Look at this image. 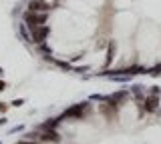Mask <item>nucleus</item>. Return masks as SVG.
<instances>
[{
  "mask_svg": "<svg viewBox=\"0 0 161 144\" xmlns=\"http://www.w3.org/2000/svg\"><path fill=\"white\" fill-rule=\"evenodd\" d=\"M46 20H49V12H32V10H26L24 14H22V22L26 24L28 30L46 24Z\"/></svg>",
  "mask_w": 161,
  "mask_h": 144,
  "instance_id": "nucleus-1",
  "label": "nucleus"
},
{
  "mask_svg": "<svg viewBox=\"0 0 161 144\" xmlns=\"http://www.w3.org/2000/svg\"><path fill=\"white\" fill-rule=\"evenodd\" d=\"M50 36V26H46V24H42V26H36V28L30 30V42L34 44H42L46 42Z\"/></svg>",
  "mask_w": 161,
  "mask_h": 144,
  "instance_id": "nucleus-2",
  "label": "nucleus"
},
{
  "mask_svg": "<svg viewBox=\"0 0 161 144\" xmlns=\"http://www.w3.org/2000/svg\"><path fill=\"white\" fill-rule=\"evenodd\" d=\"M89 102H81V104H75V106H71V108H68V110H64L63 112V116H60V118H75V120H81L85 116V110H89Z\"/></svg>",
  "mask_w": 161,
  "mask_h": 144,
  "instance_id": "nucleus-3",
  "label": "nucleus"
},
{
  "mask_svg": "<svg viewBox=\"0 0 161 144\" xmlns=\"http://www.w3.org/2000/svg\"><path fill=\"white\" fill-rule=\"evenodd\" d=\"M159 108V94H149L143 98V104H139V110L145 112H155Z\"/></svg>",
  "mask_w": 161,
  "mask_h": 144,
  "instance_id": "nucleus-4",
  "label": "nucleus"
},
{
  "mask_svg": "<svg viewBox=\"0 0 161 144\" xmlns=\"http://www.w3.org/2000/svg\"><path fill=\"white\" fill-rule=\"evenodd\" d=\"M38 138L42 140V142H54V144H59L60 142V136H59V132L54 128H46V130H42L38 134Z\"/></svg>",
  "mask_w": 161,
  "mask_h": 144,
  "instance_id": "nucleus-5",
  "label": "nucleus"
},
{
  "mask_svg": "<svg viewBox=\"0 0 161 144\" xmlns=\"http://www.w3.org/2000/svg\"><path fill=\"white\" fill-rule=\"evenodd\" d=\"M28 10H32V12H50V4L46 0H30Z\"/></svg>",
  "mask_w": 161,
  "mask_h": 144,
  "instance_id": "nucleus-6",
  "label": "nucleus"
},
{
  "mask_svg": "<svg viewBox=\"0 0 161 144\" xmlns=\"http://www.w3.org/2000/svg\"><path fill=\"white\" fill-rule=\"evenodd\" d=\"M36 50H38V54H42V58H46V60H50V58H53V50H50V46L46 42L36 44Z\"/></svg>",
  "mask_w": 161,
  "mask_h": 144,
  "instance_id": "nucleus-7",
  "label": "nucleus"
},
{
  "mask_svg": "<svg viewBox=\"0 0 161 144\" xmlns=\"http://www.w3.org/2000/svg\"><path fill=\"white\" fill-rule=\"evenodd\" d=\"M125 96H127V92L123 90V92H117V94H111V96H107V102L109 104H121V100L123 98H125Z\"/></svg>",
  "mask_w": 161,
  "mask_h": 144,
  "instance_id": "nucleus-8",
  "label": "nucleus"
},
{
  "mask_svg": "<svg viewBox=\"0 0 161 144\" xmlns=\"http://www.w3.org/2000/svg\"><path fill=\"white\" fill-rule=\"evenodd\" d=\"M107 46H109V52H107V66H109V64H111V60L115 58V50H117V44H115V42H109Z\"/></svg>",
  "mask_w": 161,
  "mask_h": 144,
  "instance_id": "nucleus-9",
  "label": "nucleus"
},
{
  "mask_svg": "<svg viewBox=\"0 0 161 144\" xmlns=\"http://www.w3.org/2000/svg\"><path fill=\"white\" fill-rule=\"evenodd\" d=\"M50 60H53L54 64H57V66H60V68H64V70H73V66H71V62H67V60H59V58H50Z\"/></svg>",
  "mask_w": 161,
  "mask_h": 144,
  "instance_id": "nucleus-10",
  "label": "nucleus"
},
{
  "mask_svg": "<svg viewBox=\"0 0 161 144\" xmlns=\"http://www.w3.org/2000/svg\"><path fill=\"white\" fill-rule=\"evenodd\" d=\"M18 32H20V36H22V40H24V42H30V36H28V32H26V24L24 22L18 24Z\"/></svg>",
  "mask_w": 161,
  "mask_h": 144,
  "instance_id": "nucleus-11",
  "label": "nucleus"
},
{
  "mask_svg": "<svg viewBox=\"0 0 161 144\" xmlns=\"http://www.w3.org/2000/svg\"><path fill=\"white\" fill-rule=\"evenodd\" d=\"M131 92L137 96V98H139V100H143V98H145V96H143V86H139V84H133V86H131Z\"/></svg>",
  "mask_w": 161,
  "mask_h": 144,
  "instance_id": "nucleus-12",
  "label": "nucleus"
},
{
  "mask_svg": "<svg viewBox=\"0 0 161 144\" xmlns=\"http://www.w3.org/2000/svg\"><path fill=\"white\" fill-rule=\"evenodd\" d=\"M147 74H151V76H161V62L153 68H147Z\"/></svg>",
  "mask_w": 161,
  "mask_h": 144,
  "instance_id": "nucleus-13",
  "label": "nucleus"
},
{
  "mask_svg": "<svg viewBox=\"0 0 161 144\" xmlns=\"http://www.w3.org/2000/svg\"><path fill=\"white\" fill-rule=\"evenodd\" d=\"M24 138H28V140H36V138H38V132H26Z\"/></svg>",
  "mask_w": 161,
  "mask_h": 144,
  "instance_id": "nucleus-14",
  "label": "nucleus"
},
{
  "mask_svg": "<svg viewBox=\"0 0 161 144\" xmlns=\"http://www.w3.org/2000/svg\"><path fill=\"white\" fill-rule=\"evenodd\" d=\"M87 70H91V66H77V68H73V72H87Z\"/></svg>",
  "mask_w": 161,
  "mask_h": 144,
  "instance_id": "nucleus-15",
  "label": "nucleus"
},
{
  "mask_svg": "<svg viewBox=\"0 0 161 144\" xmlns=\"http://www.w3.org/2000/svg\"><path fill=\"white\" fill-rule=\"evenodd\" d=\"M91 100H97V102H103V100H107V96H101V94H93V96H91Z\"/></svg>",
  "mask_w": 161,
  "mask_h": 144,
  "instance_id": "nucleus-16",
  "label": "nucleus"
},
{
  "mask_svg": "<svg viewBox=\"0 0 161 144\" xmlns=\"http://www.w3.org/2000/svg\"><path fill=\"white\" fill-rule=\"evenodd\" d=\"M24 130V126H14V128H10L8 130V134H14V132H22Z\"/></svg>",
  "mask_w": 161,
  "mask_h": 144,
  "instance_id": "nucleus-17",
  "label": "nucleus"
},
{
  "mask_svg": "<svg viewBox=\"0 0 161 144\" xmlns=\"http://www.w3.org/2000/svg\"><path fill=\"white\" fill-rule=\"evenodd\" d=\"M24 104V98H16V100H12V106H22Z\"/></svg>",
  "mask_w": 161,
  "mask_h": 144,
  "instance_id": "nucleus-18",
  "label": "nucleus"
},
{
  "mask_svg": "<svg viewBox=\"0 0 161 144\" xmlns=\"http://www.w3.org/2000/svg\"><path fill=\"white\" fill-rule=\"evenodd\" d=\"M16 144H36L34 140H28V138H22V140H18Z\"/></svg>",
  "mask_w": 161,
  "mask_h": 144,
  "instance_id": "nucleus-19",
  "label": "nucleus"
},
{
  "mask_svg": "<svg viewBox=\"0 0 161 144\" xmlns=\"http://www.w3.org/2000/svg\"><path fill=\"white\" fill-rule=\"evenodd\" d=\"M159 86H151V90H149V94H159Z\"/></svg>",
  "mask_w": 161,
  "mask_h": 144,
  "instance_id": "nucleus-20",
  "label": "nucleus"
},
{
  "mask_svg": "<svg viewBox=\"0 0 161 144\" xmlns=\"http://www.w3.org/2000/svg\"><path fill=\"white\" fill-rule=\"evenodd\" d=\"M4 88H6V82H4V80H0V90H4Z\"/></svg>",
  "mask_w": 161,
  "mask_h": 144,
  "instance_id": "nucleus-21",
  "label": "nucleus"
},
{
  "mask_svg": "<svg viewBox=\"0 0 161 144\" xmlns=\"http://www.w3.org/2000/svg\"><path fill=\"white\" fill-rule=\"evenodd\" d=\"M6 122H8V120H6V118H0V126H4Z\"/></svg>",
  "mask_w": 161,
  "mask_h": 144,
  "instance_id": "nucleus-22",
  "label": "nucleus"
},
{
  "mask_svg": "<svg viewBox=\"0 0 161 144\" xmlns=\"http://www.w3.org/2000/svg\"><path fill=\"white\" fill-rule=\"evenodd\" d=\"M4 110H6V106H4V104H0V112H4Z\"/></svg>",
  "mask_w": 161,
  "mask_h": 144,
  "instance_id": "nucleus-23",
  "label": "nucleus"
},
{
  "mask_svg": "<svg viewBox=\"0 0 161 144\" xmlns=\"http://www.w3.org/2000/svg\"><path fill=\"white\" fill-rule=\"evenodd\" d=\"M2 74H4V70H2V66H0V76H2Z\"/></svg>",
  "mask_w": 161,
  "mask_h": 144,
  "instance_id": "nucleus-24",
  "label": "nucleus"
},
{
  "mask_svg": "<svg viewBox=\"0 0 161 144\" xmlns=\"http://www.w3.org/2000/svg\"><path fill=\"white\" fill-rule=\"evenodd\" d=\"M0 144H2V142H0Z\"/></svg>",
  "mask_w": 161,
  "mask_h": 144,
  "instance_id": "nucleus-25",
  "label": "nucleus"
}]
</instances>
